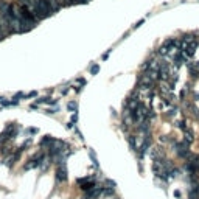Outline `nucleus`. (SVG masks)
<instances>
[{"instance_id": "f257e3e1", "label": "nucleus", "mask_w": 199, "mask_h": 199, "mask_svg": "<svg viewBox=\"0 0 199 199\" xmlns=\"http://www.w3.org/2000/svg\"><path fill=\"white\" fill-rule=\"evenodd\" d=\"M196 48H198V40L195 39V40H191V42H188L185 45V48H182V51L185 53L187 58H193L195 53H196Z\"/></svg>"}, {"instance_id": "f03ea898", "label": "nucleus", "mask_w": 199, "mask_h": 199, "mask_svg": "<svg viewBox=\"0 0 199 199\" xmlns=\"http://www.w3.org/2000/svg\"><path fill=\"white\" fill-rule=\"evenodd\" d=\"M56 181L58 182H65L67 181V168H65V163H61L56 170Z\"/></svg>"}, {"instance_id": "7ed1b4c3", "label": "nucleus", "mask_w": 199, "mask_h": 199, "mask_svg": "<svg viewBox=\"0 0 199 199\" xmlns=\"http://www.w3.org/2000/svg\"><path fill=\"white\" fill-rule=\"evenodd\" d=\"M13 129H14V124H13V123H9V124L3 129V132L0 134V143H5L8 139L13 137Z\"/></svg>"}, {"instance_id": "20e7f679", "label": "nucleus", "mask_w": 199, "mask_h": 199, "mask_svg": "<svg viewBox=\"0 0 199 199\" xmlns=\"http://www.w3.org/2000/svg\"><path fill=\"white\" fill-rule=\"evenodd\" d=\"M184 134H185V142L191 143V142L195 140V132H193L191 129H188V128H187V129L184 131Z\"/></svg>"}, {"instance_id": "39448f33", "label": "nucleus", "mask_w": 199, "mask_h": 199, "mask_svg": "<svg viewBox=\"0 0 199 199\" xmlns=\"http://www.w3.org/2000/svg\"><path fill=\"white\" fill-rule=\"evenodd\" d=\"M128 142H129V146H131L132 151H139V148H137V137L135 135H129Z\"/></svg>"}, {"instance_id": "423d86ee", "label": "nucleus", "mask_w": 199, "mask_h": 199, "mask_svg": "<svg viewBox=\"0 0 199 199\" xmlns=\"http://www.w3.org/2000/svg\"><path fill=\"white\" fill-rule=\"evenodd\" d=\"M53 142H55V139H53L51 135H45V137H44V139L40 140L39 145H40V146H45V145H48V146H50V145H51Z\"/></svg>"}, {"instance_id": "0eeeda50", "label": "nucleus", "mask_w": 199, "mask_h": 199, "mask_svg": "<svg viewBox=\"0 0 199 199\" xmlns=\"http://www.w3.org/2000/svg\"><path fill=\"white\" fill-rule=\"evenodd\" d=\"M114 188L112 187H107V188H104L103 190V196H107V198H111V196H114Z\"/></svg>"}, {"instance_id": "6e6552de", "label": "nucleus", "mask_w": 199, "mask_h": 199, "mask_svg": "<svg viewBox=\"0 0 199 199\" xmlns=\"http://www.w3.org/2000/svg\"><path fill=\"white\" fill-rule=\"evenodd\" d=\"M0 104H2V106H5V107H6V106H16V103H14V101H6L3 97H0Z\"/></svg>"}, {"instance_id": "1a4fd4ad", "label": "nucleus", "mask_w": 199, "mask_h": 199, "mask_svg": "<svg viewBox=\"0 0 199 199\" xmlns=\"http://www.w3.org/2000/svg\"><path fill=\"white\" fill-rule=\"evenodd\" d=\"M67 107H69V111H75V112H76V109H78V103H76V101H70V103L67 104Z\"/></svg>"}, {"instance_id": "9d476101", "label": "nucleus", "mask_w": 199, "mask_h": 199, "mask_svg": "<svg viewBox=\"0 0 199 199\" xmlns=\"http://www.w3.org/2000/svg\"><path fill=\"white\" fill-rule=\"evenodd\" d=\"M89 156H90V159L93 160V165H95V166H98V162H97V156H95V153H93L92 149L89 151Z\"/></svg>"}, {"instance_id": "9b49d317", "label": "nucleus", "mask_w": 199, "mask_h": 199, "mask_svg": "<svg viewBox=\"0 0 199 199\" xmlns=\"http://www.w3.org/2000/svg\"><path fill=\"white\" fill-rule=\"evenodd\" d=\"M176 112H177V109H176V107H171V109L166 112V117H174V115H176Z\"/></svg>"}, {"instance_id": "f8f14e48", "label": "nucleus", "mask_w": 199, "mask_h": 199, "mask_svg": "<svg viewBox=\"0 0 199 199\" xmlns=\"http://www.w3.org/2000/svg\"><path fill=\"white\" fill-rule=\"evenodd\" d=\"M98 72H100V65H98V64H97V65H93V67L90 69V73H92V75H97Z\"/></svg>"}, {"instance_id": "ddd939ff", "label": "nucleus", "mask_w": 199, "mask_h": 199, "mask_svg": "<svg viewBox=\"0 0 199 199\" xmlns=\"http://www.w3.org/2000/svg\"><path fill=\"white\" fill-rule=\"evenodd\" d=\"M176 126H177L179 129H182V131H185V129H187V126H185V123H184V121H176Z\"/></svg>"}, {"instance_id": "4468645a", "label": "nucleus", "mask_w": 199, "mask_h": 199, "mask_svg": "<svg viewBox=\"0 0 199 199\" xmlns=\"http://www.w3.org/2000/svg\"><path fill=\"white\" fill-rule=\"evenodd\" d=\"M106 184H107L109 187H112V188H115V185H117V184H115L114 181H111V179H106Z\"/></svg>"}, {"instance_id": "2eb2a0df", "label": "nucleus", "mask_w": 199, "mask_h": 199, "mask_svg": "<svg viewBox=\"0 0 199 199\" xmlns=\"http://www.w3.org/2000/svg\"><path fill=\"white\" fill-rule=\"evenodd\" d=\"M36 95H38V92H34V90H33V92H30L27 97H28V98H33V97H36Z\"/></svg>"}, {"instance_id": "dca6fc26", "label": "nucleus", "mask_w": 199, "mask_h": 199, "mask_svg": "<svg viewBox=\"0 0 199 199\" xmlns=\"http://www.w3.org/2000/svg\"><path fill=\"white\" fill-rule=\"evenodd\" d=\"M27 131H28L30 134H36V132H38V129H36V128H30V129H27Z\"/></svg>"}, {"instance_id": "f3484780", "label": "nucleus", "mask_w": 199, "mask_h": 199, "mask_svg": "<svg viewBox=\"0 0 199 199\" xmlns=\"http://www.w3.org/2000/svg\"><path fill=\"white\" fill-rule=\"evenodd\" d=\"M174 198H181V191L179 190H174Z\"/></svg>"}, {"instance_id": "a211bd4d", "label": "nucleus", "mask_w": 199, "mask_h": 199, "mask_svg": "<svg viewBox=\"0 0 199 199\" xmlns=\"http://www.w3.org/2000/svg\"><path fill=\"white\" fill-rule=\"evenodd\" d=\"M196 65H198V69H199V61H198V62H196Z\"/></svg>"}, {"instance_id": "6ab92c4d", "label": "nucleus", "mask_w": 199, "mask_h": 199, "mask_svg": "<svg viewBox=\"0 0 199 199\" xmlns=\"http://www.w3.org/2000/svg\"><path fill=\"white\" fill-rule=\"evenodd\" d=\"M114 199H117V198H114Z\"/></svg>"}]
</instances>
